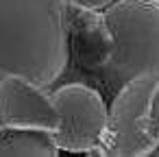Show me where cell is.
<instances>
[{
	"instance_id": "3957f363",
	"label": "cell",
	"mask_w": 159,
	"mask_h": 157,
	"mask_svg": "<svg viewBox=\"0 0 159 157\" xmlns=\"http://www.w3.org/2000/svg\"><path fill=\"white\" fill-rule=\"evenodd\" d=\"M102 22L111 35L109 66L120 79L159 74V0H113Z\"/></svg>"
},
{
	"instance_id": "6da1fadb",
	"label": "cell",
	"mask_w": 159,
	"mask_h": 157,
	"mask_svg": "<svg viewBox=\"0 0 159 157\" xmlns=\"http://www.w3.org/2000/svg\"><path fill=\"white\" fill-rule=\"evenodd\" d=\"M68 57L63 0H0V76L18 74L46 87L61 76Z\"/></svg>"
},
{
	"instance_id": "7a4b0ae2",
	"label": "cell",
	"mask_w": 159,
	"mask_h": 157,
	"mask_svg": "<svg viewBox=\"0 0 159 157\" xmlns=\"http://www.w3.org/2000/svg\"><path fill=\"white\" fill-rule=\"evenodd\" d=\"M159 148V74H139L120 87L109 105L98 155L135 157Z\"/></svg>"
},
{
	"instance_id": "277c9868",
	"label": "cell",
	"mask_w": 159,
	"mask_h": 157,
	"mask_svg": "<svg viewBox=\"0 0 159 157\" xmlns=\"http://www.w3.org/2000/svg\"><path fill=\"white\" fill-rule=\"evenodd\" d=\"M52 100L59 111V127L55 129L59 150L98 153L109 116L102 96L83 83H70L59 87Z\"/></svg>"
},
{
	"instance_id": "ba28073f",
	"label": "cell",
	"mask_w": 159,
	"mask_h": 157,
	"mask_svg": "<svg viewBox=\"0 0 159 157\" xmlns=\"http://www.w3.org/2000/svg\"><path fill=\"white\" fill-rule=\"evenodd\" d=\"M63 2L83 11H100V9H107L113 0H63Z\"/></svg>"
},
{
	"instance_id": "9c48e42d",
	"label": "cell",
	"mask_w": 159,
	"mask_h": 157,
	"mask_svg": "<svg viewBox=\"0 0 159 157\" xmlns=\"http://www.w3.org/2000/svg\"><path fill=\"white\" fill-rule=\"evenodd\" d=\"M155 155H159V148H157V150H155Z\"/></svg>"
},
{
	"instance_id": "5b68a950",
	"label": "cell",
	"mask_w": 159,
	"mask_h": 157,
	"mask_svg": "<svg viewBox=\"0 0 159 157\" xmlns=\"http://www.w3.org/2000/svg\"><path fill=\"white\" fill-rule=\"evenodd\" d=\"M0 124L35 127L55 131L59 127V111L50 94L42 85L18 76H0Z\"/></svg>"
},
{
	"instance_id": "52a82bcc",
	"label": "cell",
	"mask_w": 159,
	"mask_h": 157,
	"mask_svg": "<svg viewBox=\"0 0 159 157\" xmlns=\"http://www.w3.org/2000/svg\"><path fill=\"white\" fill-rule=\"evenodd\" d=\"M83 20L76 29V44L83 63H109L111 55V35L102 22V16H89V11L79 9Z\"/></svg>"
},
{
	"instance_id": "8992f818",
	"label": "cell",
	"mask_w": 159,
	"mask_h": 157,
	"mask_svg": "<svg viewBox=\"0 0 159 157\" xmlns=\"http://www.w3.org/2000/svg\"><path fill=\"white\" fill-rule=\"evenodd\" d=\"M59 146L55 142V131L35 129V127H13L0 124V155H35V157H55Z\"/></svg>"
}]
</instances>
